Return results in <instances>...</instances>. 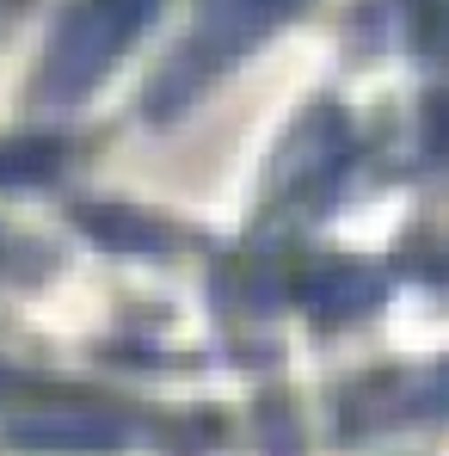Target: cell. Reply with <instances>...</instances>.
Wrapping results in <instances>:
<instances>
[{"label":"cell","instance_id":"obj_1","mask_svg":"<svg viewBox=\"0 0 449 456\" xmlns=\"http://www.w3.org/2000/svg\"><path fill=\"white\" fill-rule=\"evenodd\" d=\"M148 12V0H80V12L62 25L50 80L56 86H86V75H99L111 62V50H124L130 25Z\"/></svg>","mask_w":449,"mask_h":456}]
</instances>
